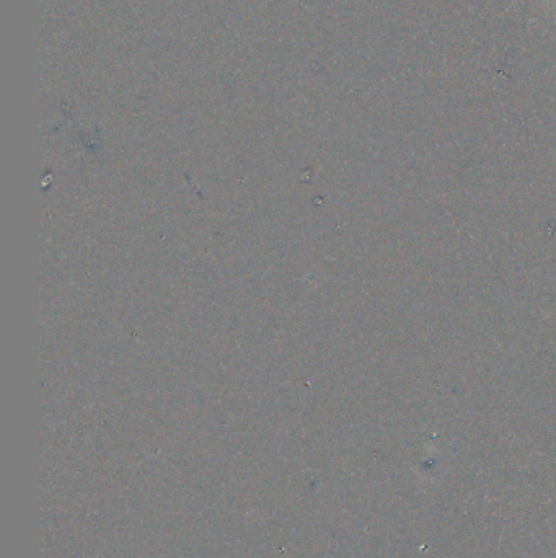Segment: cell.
<instances>
[{
	"label": "cell",
	"mask_w": 556,
	"mask_h": 558,
	"mask_svg": "<svg viewBox=\"0 0 556 558\" xmlns=\"http://www.w3.org/2000/svg\"><path fill=\"white\" fill-rule=\"evenodd\" d=\"M514 4H516V0H514Z\"/></svg>",
	"instance_id": "obj_1"
}]
</instances>
